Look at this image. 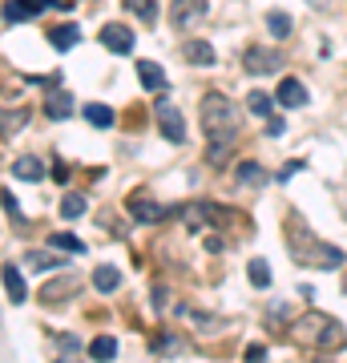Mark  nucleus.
<instances>
[{"instance_id": "nucleus-30", "label": "nucleus", "mask_w": 347, "mask_h": 363, "mask_svg": "<svg viewBox=\"0 0 347 363\" xmlns=\"http://www.w3.org/2000/svg\"><path fill=\"white\" fill-rule=\"evenodd\" d=\"M231 145H234V142H210V149H206V162H210V166H222V162L231 158Z\"/></svg>"}, {"instance_id": "nucleus-18", "label": "nucleus", "mask_w": 347, "mask_h": 363, "mask_svg": "<svg viewBox=\"0 0 347 363\" xmlns=\"http://www.w3.org/2000/svg\"><path fill=\"white\" fill-rule=\"evenodd\" d=\"M247 109H251L255 118H271V113H275V97L263 93V89H255V93L247 97Z\"/></svg>"}, {"instance_id": "nucleus-7", "label": "nucleus", "mask_w": 347, "mask_h": 363, "mask_svg": "<svg viewBox=\"0 0 347 363\" xmlns=\"http://www.w3.org/2000/svg\"><path fill=\"white\" fill-rule=\"evenodd\" d=\"M242 65H247V73H278L283 69V53L263 48V45H251L247 48V57H242Z\"/></svg>"}, {"instance_id": "nucleus-29", "label": "nucleus", "mask_w": 347, "mask_h": 363, "mask_svg": "<svg viewBox=\"0 0 347 363\" xmlns=\"http://www.w3.org/2000/svg\"><path fill=\"white\" fill-rule=\"evenodd\" d=\"M53 246H57V250H69V254H81V250H85V242L81 239H73V234H61V230H57V234H53Z\"/></svg>"}, {"instance_id": "nucleus-10", "label": "nucleus", "mask_w": 347, "mask_h": 363, "mask_svg": "<svg viewBox=\"0 0 347 363\" xmlns=\"http://www.w3.org/2000/svg\"><path fill=\"white\" fill-rule=\"evenodd\" d=\"M125 206H130V214L138 218V222H162V218L170 214L166 206H158V202H154V198H145V194H134Z\"/></svg>"}, {"instance_id": "nucleus-36", "label": "nucleus", "mask_w": 347, "mask_h": 363, "mask_svg": "<svg viewBox=\"0 0 347 363\" xmlns=\"http://www.w3.org/2000/svg\"><path fill=\"white\" fill-rule=\"evenodd\" d=\"M53 178H57V182H69V166H65V162H57V166H53Z\"/></svg>"}, {"instance_id": "nucleus-17", "label": "nucleus", "mask_w": 347, "mask_h": 363, "mask_svg": "<svg viewBox=\"0 0 347 363\" xmlns=\"http://www.w3.org/2000/svg\"><path fill=\"white\" fill-rule=\"evenodd\" d=\"M77 37H81V32H77V24H57V28L48 32V45L65 53V48H73V45H77Z\"/></svg>"}, {"instance_id": "nucleus-14", "label": "nucleus", "mask_w": 347, "mask_h": 363, "mask_svg": "<svg viewBox=\"0 0 347 363\" xmlns=\"http://www.w3.org/2000/svg\"><path fill=\"white\" fill-rule=\"evenodd\" d=\"M138 81L150 89V93H158V89H166V73L162 65H154V61H138Z\"/></svg>"}, {"instance_id": "nucleus-28", "label": "nucleus", "mask_w": 347, "mask_h": 363, "mask_svg": "<svg viewBox=\"0 0 347 363\" xmlns=\"http://www.w3.org/2000/svg\"><path fill=\"white\" fill-rule=\"evenodd\" d=\"M28 266H33V270H53V266H65V259L45 254V250H33V254H28Z\"/></svg>"}, {"instance_id": "nucleus-24", "label": "nucleus", "mask_w": 347, "mask_h": 363, "mask_svg": "<svg viewBox=\"0 0 347 363\" xmlns=\"http://www.w3.org/2000/svg\"><path fill=\"white\" fill-rule=\"evenodd\" d=\"M263 178H267V174H263L258 162H242V166H238V182H242V186H263Z\"/></svg>"}, {"instance_id": "nucleus-13", "label": "nucleus", "mask_w": 347, "mask_h": 363, "mask_svg": "<svg viewBox=\"0 0 347 363\" xmlns=\"http://www.w3.org/2000/svg\"><path fill=\"white\" fill-rule=\"evenodd\" d=\"M93 287L101 290V295H114V290L121 287V270L109 266V263H101L97 270H93Z\"/></svg>"}, {"instance_id": "nucleus-22", "label": "nucleus", "mask_w": 347, "mask_h": 363, "mask_svg": "<svg viewBox=\"0 0 347 363\" xmlns=\"http://www.w3.org/2000/svg\"><path fill=\"white\" fill-rule=\"evenodd\" d=\"M85 121L97 125V129H109V125H114V109H109V105H89V109H85Z\"/></svg>"}, {"instance_id": "nucleus-34", "label": "nucleus", "mask_w": 347, "mask_h": 363, "mask_svg": "<svg viewBox=\"0 0 347 363\" xmlns=\"http://www.w3.org/2000/svg\"><path fill=\"white\" fill-rule=\"evenodd\" d=\"M267 129H271V138H283V133H287L283 118H267Z\"/></svg>"}, {"instance_id": "nucleus-20", "label": "nucleus", "mask_w": 347, "mask_h": 363, "mask_svg": "<svg viewBox=\"0 0 347 363\" xmlns=\"http://www.w3.org/2000/svg\"><path fill=\"white\" fill-rule=\"evenodd\" d=\"M89 355H93V360H114V355H117V339L114 335H97L89 343Z\"/></svg>"}, {"instance_id": "nucleus-11", "label": "nucleus", "mask_w": 347, "mask_h": 363, "mask_svg": "<svg viewBox=\"0 0 347 363\" xmlns=\"http://www.w3.org/2000/svg\"><path fill=\"white\" fill-rule=\"evenodd\" d=\"M0 283H4V290H8V299H12V303H24V299H28V287H24L21 270H17L12 263L0 266Z\"/></svg>"}, {"instance_id": "nucleus-26", "label": "nucleus", "mask_w": 347, "mask_h": 363, "mask_svg": "<svg viewBox=\"0 0 347 363\" xmlns=\"http://www.w3.org/2000/svg\"><path fill=\"white\" fill-rule=\"evenodd\" d=\"M150 347H154V355H174V351H182L186 343H182L178 335H158Z\"/></svg>"}, {"instance_id": "nucleus-3", "label": "nucleus", "mask_w": 347, "mask_h": 363, "mask_svg": "<svg viewBox=\"0 0 347 363\" xmlns=\"http://www.w3.org/2000/svg\"><path fill=\"white\" fill-rule=\"evenodd\" d=\"M182 218L190 230H206V226H226L231 222V214L222 206H214V202H190V206H182Z\"/></svg>"}, {"instance_id": "nucleus-25", "label": "nucleus", "mask_w": 347, "mask_h": 363, "mask_svg": "<svg viewBox=\"0 0 347 363\" xmlns=\"http://www.w3.org/2000/svg\"><path fill=\"white\" fill-rule=\"evenodd\" d=\"M85 214V198H81V194H65V198H61V218H81Z\"/></svg>"}, {"instance_id": "nucleus-5", "label": "nucleus", "mask_w": 347, "mask_h": 363, "mask_svg": "<svg viewBox=\"0 0 347 363\" xmlns=\"http://www.w3.org/2000/svg\"><path fill=\"white\" fill-rule=\"evenodd\" d=\"M45 8H48L45 0H4L0 17H4V24H24V21H37Z\"/></svg>"}, {"instance_id": "nucleus-31", "label": "nucleus", "mask_w": 347, "mask_h": 363, "mask_svg": "<svg viewBox=\"0 0 347 363\" xmlns=\"http://www.w3.org/2000/svg\"><path fill=\"white\" fill-rule=\"evenodd\" d=\"M0 202H4V210H8V214H12V222H24L21 206H17V198H12V194H8V190L0 194Z\"/></svg>"}, {"instance_id": "nucleus-37", "label": "nucleus", "mask_w": 347, "mask_h": 363, "mask_svg": "<svg viewBox=\"0 0 347 363\" xmlns=\"http://www.w3.org/2000/svg\"><path fill=\"white\" fill-rule=\"evenodd\" d=\"M303 169V162H287V169H283V174H278V178H283V182H287V178H291V174H299Z\"/></svg>"}, {"instance_id": "nucleus-32", "label": "nucleus", "mask_w": 347, "mask_h": 363, "mask_svg": "<svg viewBox=\"0 0 347 363\" xmlns=\"http://www.w3.org/2000/svg\"><path fill=\"white\" fill-rule=\"evenodd\" d=\"M258 360H267V347H263V343H251V347H247V363H258Z\"/></svg>"}, {"instance_id": "nucleus-21", "label": "nucleus", "mask_w": 347, "mask_h": 363, "mask_svg": "<svg viewBox=\"0 0 347 363\" xmlns=\"http://www.w3.org/2000/svg\"><path fill=\"white\" fill-rule=\"evenodd\" d=\"M125 8L138 17L141 24H154L158 21V8H154V0H125Z\"/></svg>"}, {"instance_id": "nucleus-16", "label": "nucleus", "mask_w": 347, "mask_h": 363, "mask_svg": "<svg viewBox=\"0 0 347 363\" xmlns=\"http://www.w3.org/2000/svg\"><path fill=\"white\" fill-rule=\"evenodd\" d=\"M73 113V97L69 93H53L45 101V118H53V121H65Z\"/></svg>"}, {"instance_id": "nucleus-15", "label": "nucleus", "mask_w": 347, "mask_h": 363, "mask_svg": "<svg viewBox=\"0 0 347 363\" xmlns=\"http://www.w3.org/2000/svg\"><path fill=\"white\" fill-rule=\"evenodd\" d=\"M182 57L190 61V65H214V48H210L206 41H186Z\"/></svg>"}, {"instance_id": "nucleus-35", "label": "nucleus", "mask_w": 347, "mask_h": 363, "mask_svg": "<svg viewBox=\"0 0 347 363\" xmlns=\"http://www.w3.org/2000/svg\"><path fill=\"white\" fill-rule=\"evenodd\" d=\"M61 347L73 355V351H81V339H77V335H61Z\"/></svg>"}, {"instance_id": "nucleus-1", "label": "nucleus", "mask_w": 347, "mask_h": 363, "mask_svg": "<svg viewBox=\"0 0 347 363\" xmlns=\"http://www.w3.org/2000/svg\"><path fill=\"white\" fill-rule=\"evenodd\" d=\"M291 339L299 347H311V351H339L347 343V335L339 331V323L323 311H307L303 319L291 323Z\"/></svg>"}, {"instance_id": "nucleus-12", "label": "nucleus", "mask_w": 347, "mask_h": 363, "mask_svg": "<svg viewBox=\"0 0 347 363\" xmlns=\"http://www.w3.org/2000/svg\"><path fill=\"white\" fill-rule=\"evenodd\" d=\"M12 178H21V182H41V178H45V162L33 158V153H28V158H17V162H12Z\"/></svg>"}, {"instance_id": "nucleus-4", "label": "nucleus", "mask_w": 347, "mask_h": 363, "mask_svg": "<svg viewBox=\"0 0 347 363\" xmlns=\"http://www.w3.org/2000/svg\"><path fill=\"white\" fill-rule=\"evenodd\" d=\"M154 113H158V125H162V133H166V142H174V145H182L186 142V121L182 113H178V105L174 101H158L154 105Z\"/></svg>"}, {"instance_id": "nucleus-19", "label": "nucleus", "mask_w": 347, "mask_h": 363, "mask_svg": "<svg viewBox=\"0 0 347 363\" xmlns=\"http://www.w3.org/2000/svg\"><path fill=\"white\" fill-rule=\"evenodd\" d=\"M28 125V109H12V113H0V138H12L17 129Z\"/></svg>"}, {"instance_id": "nucleus-8", "label": "nucleus", "mask_w": 347, "mask_h": 363, "mask_svg": "<svg viewBox=\"0 0 347 363\" xmlns=\"http://www.w3.org/2000/svg\"><path fill=\"white\" fill-rule=\"evenodd\" d=\"M101 45L117 57H125V53H134V32L125 24H101Z\"/></svg>"}, {"instance_id": "nucleus-27", "label": "nucleus", "mask_w": 347, "mask_h": 363, "mask_svg": "<svg viewBox=\"0 0 347 363\" xmlns=\"http://www.w3.org/2000/svg\"><path fill=\"white\" fill-rule=\"evenodd\" d=\"M267 28H271V37L283 41V37H291V17H287V12H271V17H267Z\"/></svg>"}, {"instance_id": "nucleus-2", "label": "nucleus", "mask_w": 347, "mask_h": 363, "mask_svg": "<svg viewBox=\"0 0 347 363\" xmlns=\"http://www.w3.org/2000/svg\"><path fill=\"white\" fill-rule=\"evenodd\" d=\"M202 129L210 142H234L238 138V109L222 93L202 97Z\"/></svg>"}, {"instance_id": "nucleus-23", "label": "nucleus", "mask_w": 347, "mask_h": 363, "mask_svg": "<svg viewBox=\"0 0 347 363\" xmlns=\"http://www.w3.org/2000/svg\"><path fill=\"white\" fill-rule=\"evenodd\" d=\"M247 274H251V283H255L258 290L271 287V266L263 263V259H251V263H247Z\"/></svg>"}, {"instance_id": "nucleus-33", "label": "nucleus", "mask_w": 347, "mask_h": 363, "mask_svg": "<svg viewBox=\"0 0 347 363\" xmlns=\"http://www.w3.org/2000/svg\"><path fill=\"white\" fill-rule=\"evenodd\" d=\"M166 307H170V299H166V290H162V287H154V311L162 315Z\"/></svg>"}, {"instance_id": "nucleus-6", "label": "nucleus", "mask_w": 347, "mask_h": 363, "mask_svg": "<svg viewBox=\"0 0 347 363\" xmlns=\"http://www.w3.org/2000/svg\"><path fill=\"white\" fill-rule=\"evenodd\" d=\"M206 17V0H174L170 4V24L174 28H194V24Z\"/></svg>"}, {"instance_id": "nucleus-9", "label": "nucleus", "mask_w": 347, "mask_h": 363, "mask_svg": "<svg viewBox=\"0 0 347 363\" xmlns=\"http://www.w3.org/2000/svg\"><path fill=\"white\" fill-rule=\"evenodd\" d=\"M275 101L283 105V109H303V105H307V89H303V81H295V77H283V81H278Z\"/></svg>"}]
</instances>
